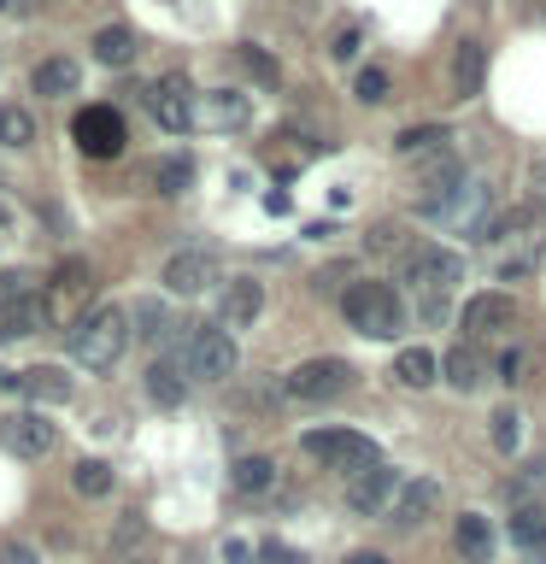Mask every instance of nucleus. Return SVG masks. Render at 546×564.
<instances>
[{
	"label": "nucleus",
	"instance_id": "obj_1",
	"mask_svg": "<svg viewBox=\"0 0 546 564\" xmlns=\"http://www.w3.org/2000/svg\"><path fill=\"white\" fill-rule=\"evenodd\" d=\"M482 247H488V264L505 282L528 276L540 264V212L535 206H517V212H505V218H493Z\"/></svg>",
	"mask_w": 546,
	"mask_h": 564
},
{
	"label": "nucleus",
	"instance_id": "obj_2",
	"mask_svg": "<svg viewBox=\"0 0 546 564\" xmlns=\"http://www.w3.org/2000/svg\"><path fill=\"white\" fill-rule=\"evenodd\" d=\"M458 276H465V259H458L452 247H440V241L412 247V253H405V271H400V282L417 294V312L429 317V324L447 312V294L458 289Z\"/></svg>",
	"mask_w": 546,
	"mask_h": 564
},
{
	"label": "nucleus",
	"instance_id": "obj_3",
	"mask_svg": "<svg viewBox=\"0 0 546 564\" xmlns=\"http://www.w3.org/2000/svg\"><path fill=\"white\" fill-rule=\"evenodd\" d=\"M130 312L123 306H95L83 317L77 329H70V359L83 370H112L123 352H130Z\"/></svg>",
	"mask_w": 546,
	"mask_h": 564
},
{
	"label": "nucleus",
	"instance_id": "obj_4",
	"mask_svg": "<svg viewBox=\"0 0 546 564\" xmlns=\"http://www.w3.org/2000/svg\"><path fill=\"white\" fill-rule=\"evenodd\" d=\"M341 312L359 335H370V341H394L405 329V300L387 289V282H352L341 294Z\"/></svg>",
	"mask_w": 546,
	"mask_h": 564
},
{
	"label": "nucleus",
	"instance_id": "obj_5",
	"mask_svg": "<svg viewBox=\"0 0 546 564\" xmlns=\"http://www.w3.org/2000/svg\"><path fill=\"white\" fill-rule=\"evenodd\" d=\"M88 300H95V271L88 259H59L47 294H42V312H47V329H77L88 317Z\"/></svg>",
	"mask_w": 546,
	"mask_h": 564
},
{
	"label": "nucleus",
	"instance_id": "obj_6",
	"mask_svg": "<svg viewBox=\"0 0 546 564\" xmlns=\"http://www.w3.org/2000/svg\"><path fill=\"white\" fill-rule=\"evenodd\" d=\"M299 453H312L317 465H329L341 476H359L370 465H382V447L359 430H312V435H299Z\"/></svg>",
	"mask_w": 546,
	"mask_h": 564
},
{
	"label": "nucleus",
	"instance_id": "obj_7",
	"mask_svg": "<svg viewBox=\"0 0 546 564\" xmlns=\"http://www.w3.org/2000/svg\"><path fill=\"white\" fill-rule=\"evenodd\" d=\"M183 370L194 382H223L236 377V341H229L223 324H194L183 341Z\"/></svg>",
	"mask_w": 546,
	"mask_h": 564
},
{
	"label": "nucleus",
	"instance_id": "obj_8",
	"mask_svg": "<svg viewBox=\"0 0 546 564\" xmlns=\"http://www.w3.org/2000/svg\"><path fill=\"white\" fill-rule=\"evenodd\" d=\"M347 388H352L347 359H306V365H294L288 377H282V394L299 400V405H329V400H341Z\"/></svg>",
	"mask_w": 546,
	"mask_h": 564
},
{
	"label": "nucleus",
	"instance_id": "obj_9",
	"mask_svg": "<svg viewBox=\"0 0 546 564\" xmlns=\"http://www.w3.org/2000/svg\"><path fill=\"white\" fill-rule=\"evenodd\" d=\"M141 95H148V112H153L159 130H171V135L194 130V106H200V95L188 88V77H153Z\"/></svg>",
	"mask_w": 546,
	"mask_h": 564
},
{
	"label": "nucleus",
	"instance_id": "obj_10",
	"mask_svg": "<svg viewBox=\"0 0 546 564\" xmlns=\"http://www.w3.org/2000/svg\"><path fill=\"white\" fill-rule=\"evenodd\" d=\"M458 324H465V335H470V341H493V335H511V329L523 324V306H517L511 294L488 289V294L465 300V312H458Z\"/></svg>",
	"mask_w": 546,
	"mask_h": 564
},
{
	"label": "nucleus",
	"instance_id": "obj_11",
	"mask_svg": "<svg viewBox=\"0 0 546 564\" xmlns=\"http://www.w3.org/2000/svg\"><path fill=\"white\" fill-rule=\"evenodd\" d=\"M400 488H405V476L394 465H370L359 476H347V506L359 511V518H387L400 500Z\"/></svg>",
	"mask_w": 546,
	"mask_h": 564
},
{
	"label": "nucleus",
	"instance_id": "obj_12",
	"mask_svg": "<svg viewBox=\"0 0 546 564\" xmlns=\"http://www.w3.org/2000/svg\"><path fill=\"white\" fill-rule=\"evenodd\" d=\"M70 141H77L88 159H118L130 130H123V118L112 112V106H83L77 123H70Z\"/></svg>",
	"mask_w": 546,
	"mask_h": 564
},
{
	"label": "nucleus",
	"instance_id": "obj_13",
	"mask_svg": "<svg viewBox=\"0 0 546 564\" xmlns=\"http://www.w3.org/2000/svg\"><path fill=\"white\" fill-rule=\"evenodd\" d=\"M53 441H59V430H53L42 412H12L0 423V447L18 453V458H42V453H53Z\"/></svg>",
	"mask_w": 546,
	"mask_h": 564
},
{
	"label": "nucleus",
	"instance_id": "obj_14",
	"mask_svg": "<svg viewBox=\"0 0 546 564\" xmlns=\"http://www.w3.org/2000/svg\"><path fill=\"white\" fill-rule=\"evenodd\" d=\"M194 123H206V130H241V123H253V95H241V88H206L200 106H194Z\"/></svg>",
	"mask_w": 546,
	"mask_h": 564
},
{
	"label": "nucleus",
	"instance_id": "obj_15",
	"mask_svg": "<svg viewBox=\"0 0 546 564\" xmlns=\"http://www.w3.org/2000/svg\"><path fill=\"white\" fill-rule=\"evenodd\" d=\"M435 511H440V482H435V476H405V488H400L394 511H387V523H394V529H423Z\"/></svg>",
	"mask_w": 546,
	"mask_h": 564
},
{
	"label": "nucleus",
	"instance_id": "obj_16",
	"mask_svg": "<svg viewBox=\"0 0 546 564\" xmlns=\"http://www.w3.org/2000/svg\"><path fill=\"white\" fill-rule=\"evenodd\" d=\"M259 312H264V282H253V276L223 282V294H218V324L223 329H253Z\"/></svg>",
	"mask_w": 546,
	"mask_h": 564
},
{
	"label": "nucleus",
	"instance_id": "obj_17",
	"mask_svg": "<svg viewBox=\"0 0 546 564\" xmlns=\"http://www.w3.org/2000/svg\"><path fill=\"white\" fill-rule=\"evenodd\" d=\"M159 282H165L176 300H194V294H206V282H218V264H211L206 253H171Z\"/></svg>",
	"mask_w": 546,
	"mask_h": 564
},
{
	"label": "nucleus",
	"instance_id": "obj_18",
	"mask_svg": "<svg viewBox=\"0 0 546 564\" xmlns=\"http://www.w3.org/2000/svg\"><path fill=\"white\" fill-rule=\"evenodd\" d=\"M482 77H488V47L476 42V35H465V42L452 47V95L476 100L482 95Z\"/></svg>",
	"mask_w": 546,
	"mask_h": 564
},
{
	"label": "nucleus",
	"instance_id": "obj_19",
	"mask_svg": "<svg viewBox=\"0 0 546 564\" xmlns=\"http://www.w3.org/2000/svg\"><path fill=\"white\" fill-rule=\"evenodd\" d=\"M18 394L42 400V405H65L70 400V377L59 365H30V370H18Z\"/></svg>",
	"mask_w": 546,
	"mask_h": 564
},
{
	"label": "nucleus",
	"instance_id": "obj_20",
	"mask_svg": "<svg viewBox=\"0 0 546 564\" xmlns=\"http://www.w3.org/2000/svg\"><path fill=\"white\" fill-rule=\"evenodd\" d=\"M452 546H458V553H465L470 564H488V558H493V523L482 518V511H458Z\"/></svg>",
	"mask_w": 546,
	"mask_h": 564
},
{
	"label": "nucleus",
	"instance_id": "obj_21",
	"mask_svg": "<svg viewBox=\"0 0 546 564\" xmlns=\"http://www.w3.org/2000/svg\"><path fill=\"white\" fill-rule=\"evenodd\" d=\"M77 83H83V65L70 59V53H53V59L35 65V95H47V100L77 95Z\"/></svg>",
	"mask_w": 546,
	"mask_h": 564
},
{
	"label": "nucleus",
	"instance_id": "obj_22",
	"mask_svg": "<svg viewBox=\"0 0 546 564\" xmlns=\"http://www.w3.org/2000/svg\"><path fill=\"white\" fill-rule=\"evenodd\" d=\"M35 324H47L42 300L35 294H0V341H18V335H30Z\"/></svg>",
	"mask_w": 546,
	"mask_h": 564
},
{
	"label": "nucleus",
	"instance_id": "obj_23",
	"mask_svg": "<svg viewBox=\"0 0 546 564\" xmlns=\"http://www.w3.org/2000/svg\"><path fill=\"white\" fill-rule=\"evenodd\" d=\"M440 377H447V382L458 388V394H476V388L488 382V359L465 341V347H452L447 359H440Z\"/></svg>",
	"mask_w": 546,
	"mask_h": 564
},
{
	"label": "nucleus",
	"instance_id": "obj_24",
	"mask_svg": "<svg viewBox=\"0 0 546 564\" xmlns=\"http://www.w3.org/2000/svg\"><path fill=\"white\" fill-rule=\"evenodd\" d=\"M135 53H141V42H135L130 24H100V30H95V59H100V65L123 70V65H135Z\"/></svg>",
	"mask_w": 546,
	"mask_h": 564
},
{
	"label": "nucleus",
	"instance_id": "obj_25",
	"mask_svg": "<svg viewBox=\"0 0 546 564\" xmlns=\"http://www.w3.org/2000/svg\"><path fill=\"white\" fill-rule=\"evenodd\" d=\"M236 494L241 500H259V494H271L276 488V458H264V453H247V458H236Z\"/></svg>",
	"mask_w": 546,
	"mask_h": 564
},
{
	"label": "nucleus",
	"instance_id": "obj_26",
	"mask_svg": "<svg viewBox=\"0 0 546 564\" xmlns=\"http://www.w3.org/2000/svg\"><path fill=\"white\" fill-rule=\"evenodd\" d=\"M435 377H440V359H435L429 347H405L400 359H394V382L400 388H429Z\"/></svg>",
	"mask_w": 546,
	"mask_h": 564
},
{
	"label": "nucleus",
	"instance_id": "obj_27",
	"mask_svg": "<svg viewBox=\"0 0 546 564\" xmlns=\"http://www.w3.org/2000/svg\"><path fill=\"white\" fill-rule=\"evenodd\" d=\"M148 394H153L159 405H183V400H188V377H183L171 359H153V365H148Z\"/></svg>",
	"mask_w": 546,
	"mask_h": 564
},
{
	"label": "nucleus",
	"instance_id": "obj_28",
	"mask_svg": "<svg viewBox=\"0 0 546 564\" xmlns=\"http://www.w3.org/2000/svg\"><path fill=\"white\" fill-rule=\"evenodd\" d=\"M447 130H440V123H417V130H405L400 141H394V153L400 159H423V153H447Z\"/></svg>",
	"mask_w": 546,
	"mask_h": 564
},
{
	"label": "nucleus",
	"instance_id": "obj_29",
	"mask_svg": "<svg viewBox=\"0 0 546 564\" xmlns=\"http://www.w3.org/2000/svg\"><path fill=\"white\" fill-rule=\"evenodd\" d=\"M70 488H77L83 500H106V494H112V465H106V458H83V465L70 470Z\"/></svg>",
	"mask_w": 546,
	"mask_h": 564
},
{
	"label": "nucleus",
	"instance_id": "obj_30",
	"mask_svg": "<svg viewBox=\"0 0 546 564\" xmlns=\"http://www.w3.org/2000/svg\"><path fill=\"white\" fill-rule=\"evenodd\" d=\"M35 141V118L24 106H0V148H30Z\"/></svg>",
	"mask_w": 546,
	"mask_h": 564
},
{
	"label": "nucleus",
	"instance_id": "obj_31",
	"mask_svg": "<svg viewBox=\"0 0 546 564\" xmlns=\"http://www.w3.org/2000/svg\"><path fill=\"white\" fill-rule=\"evenodd\" d=\"M511 541H517V546H546V506L517 511V523H511Z\"/></svg>",
	"mask_w": 546,
	"mask_h": 564
},
{
	"label": "nucleus",
	"instance_id": "obj_32",
	"mask_svg": "<svg viewBox=\"0 0 546 564\" xmlns=\"http://www.w3.org/2000/svg\"><path fill=\"white\" fill-rule=\"evenodd\" d=\"M188 176H194V165H188L183 153H171V159H159L153 183H159V194H183V188H188Z\"/></svg>",
	"mask_w": 546,
	"mask_h": 564
},
{
	"label": "nucleus",
	"instance_id": "obj_33",
	"mask_svg": "<svg viewBox=\"0 0 546 564\" xmlns=\"http://www.w3.org/2000/svg\"><path fill=\"white\" fill-rule=\"evenodd\" d=\"M241 65L253 70V83H259V88H276V83H282V70H276V59H271V53H264V47H253V42L241 47Z\"/></svg>",
	"mask_w": 546,
	"mask_h": 564
},
{
	"label": "nucleus",
	"instance_id": "obj_34",
	"mask_svg": "<svg viewBox=\"0 0 546 564\" xmlns=\"http://www.w3.org/2000/svg\"><path fill=\"white\" fill-rule=\"evenodd\" d=\"M493 447H500V453H517L523 447V417L511 412V405H505V412H493Z\"/></svg>",
	"mask_w": 546,
	"mask_h": 564
},
{
	"label": "nucleus",
	"instance_id": "obj_35",
	"mask_svg": "<svg viewBox=\"0 0 546 564\" xmlns=\"http://www.w3.org/2000/svg\"><path fill=\"white\" fill-rule=\"evenodd\" d=\"M359 100L364 106H382L387 100V77H382V70H359Z\"/></svg>",
	"mask_w": 546,
	"mask_h": 564
},
{
	"label": "nucleus",
	"instance_id": "obj_36",
	"mask_svg": "<svg viewBox=\"0 0 546 564\" xmlns=\"http://www.w3.org/2000/svg\"><path fill=\"white\" fill-rule=\"evenodd\" d=\"M394 247H405L400 224H376V229H370V253H394Z\"/></svg>",
	"mask_w": 546,
	"mask_h": 564
},
{
	"label": "nucleus",
	"instance_id": "obj_37",
	"mask_svg": "<svg viewBox=\"0 0 546 564\" xmlns=\"http://www.w3.org/2000/svg\"><path fill=\"white\" fill-rule=\"evenodd\" d=\"M135 317H141V335H148V341H159V335L171 329V312L165 306H141Z\"/></svg>",
	"mask_w": 546,
	"mask_h": 564
},
{
	"label": "nucleus",
	"instance_id": "obj_38",
	"mask_svg": "<svg viewBox=\"0 0 546 564\" xmlns=\"http://www.w3.org/2000/svg\"><path fill=\"white\" fill-rule=\"evenodd\" d=\"M335 59H341V65H352V59H359V30H341V35H335Z\"/></svg>",
	"mask_w": 546,
	"mask_h": 564
},
{
	"label": "nucleus",
	"instance_id": "obj_39",
	"mask_svg": "<svg viewBox=\"0 0 546 564\" xmlns=\"http://www.w3.org/2000/svg\"><path fill=\"white\" fill-rule=\"evenodd\" d=\"M259 558H264V564H299V553H294V546H282V541H264Z\"/></svg>",
	"mask_w": 546,
	"mask_h": 564
},
{
	"label": "nucleus",
	"instance_id": "obj_40",
	"mask_svg": "<svg viewBox=\"0 0 546 564\" xmlns=\"http://www.w3.org/2000/svg\"><path fill=\"white\" fill-rule=\"evenodd\" d=\"M500 382H523V352H505L500 359Z\"/></svg>",
	"mask_w": 546,
	"mask_h": 564
},
{
	"label": "nucleus",
	"instance_id": "obj_41",
	"mask_svg": "<svg viewBox=\"0 0 546 564\" xmlns=\"http://www.w3.org/2000/svg\"><path fill=\"white\" fill-rule=\"evenodd\" d=\"M0 564H35L30 546H0Z\"/></svg>",
	"mask_w": 546,
	"mask_h": 564
},
{
	"label": "nucleus",
	"instance_id": "obj_42",
	"mask_svg": "<svg viewBox=\"0 0 546 564\" xmlns=\"http://www.w3.org/2000/svg\"><path fill=\"white\" fill-rule=\"evenodd\" d=\"M223 558H229V564H247V558H253V546H247V541H229Z\"/></svg>",
	"mask_w": 546,
	"mask_h": 564
},
{
	"label": "nucleus",
	"instance_id": "obj_43",
	"mask_svg": "<svg viewBox=\"0 0 546 564\" xmlns=\"http://www.w3.org/2000/svg\"><path fill=\"white\" fill-rule=\"evenodd\" d=\"M347 564H387V558H382V553H352Z\"/></svg>",
	"mask_w": 546,
	"mask_h": 564
},
{
	"label": "nucleus",
	"instance_id": "obj_44",
	"mask_svg": "<svg viewBox=\"0 0 546 564\" xmlns=\"http://www.w3.org/2000/svg\"><path fill=\"white\" fill-rule=\"evenodd\" d=\"M0 12H18V0H0Z\"/></svg>",
	"mask_w": 546,
	"mask_h": 564
},
{
	"label": "nucleus",
	"instance_id": "obj_45",
	"mask_svg": "<svg viewBox=\"0 0 546 564\" xmlns=\"http://www.w3.org/2000/svg\"><path fill=\"white\" fill-rule=\"evenodd\" d=\"M7 218H12V212H7V206H0V224H7Z\"/></svg>",
	"mask_w": 546,
	"mask_h": 564
}]
</instances>
